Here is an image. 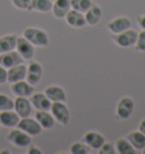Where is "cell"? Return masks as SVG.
Returning a JSON list of instances; mask_svg holds the SVG:
<instances>
[{"mask_svg":"<svg viewBox=\"0 0 145 154\" xmlns=\"http://www.w3.org/2000/svg\"><path fill=\"white\" fill-rule=\"evenodd\" d=\"M34 118L41 125L42 129H51L56 124V120H54L53 116L51 115V112L45 110H36L34 113Z\"/></svg>","mask_w":145,"mask_h":154,"instance_id":"19","label":"cell"},{"mask_svg":"<svg viewBox=\"0 0 145 154\" xmlns=\"http://www.w3.org/2000/svg\"><path fill=\"white\" fill-rule=\"evenodd\" d=\"M14 109V100L10 96L0 93V111L13 110Z\"/></svg>","mask_w":145,"mask_h":154,"instance_id":"27","label":"cell"},{"mask_svg":"<svg viewBox=\"0 0 145 154\" xmlns=\"http://www.w3.org/2000/svg\"><path fill=\"white\" fill-rule=\"evenodd\" d=\"M27 153L29 154H42V151L40 149V147H38V146H35V145H33V144H31L29 146Z\"/></svg>","mask_w":145,"mask_h":154,"instance_id":"33","label":"cell"},{"mask_svg":"<svg viewBox=\"0 0 145 154\" xmlns=\"http://www.w3.org/2000/svg\"><path fill=\"white\" fill-rule=\"evenodd\" d=\"M7 140L14 146L20 147V149L29 147V145L32 144V136L29 135L27 133L23 131L20 128H15V127L8 133Z\"/></svg>","mask_w":145,"mask_h":154,"instance_id":"2","label":"cell"},{"mask_svg":"<svg viewBox=\"0 0 145 154\" xmlns=\"http://www.w3.org/2000/svg\"><path fill=\"white\" fill-rule=\"evenodd\" d=\"M7 83V69L0 65V84Z\"/></svg>","mask_w":145,"mask_h":154,"instance_id":"32","label":"cell"},{"mask_svg":"<svg viewBox=\"0 0 145 154\" xmlns=\"http://www.w3.org/2000/svg\"><path fill=\"white\" fill-rule=\"evenodd\" d=\"M138 130H140L142 134L145 135V118L140 122V125H138Z\"/></svg>","mask_w":145,"mask_h":154,"instance_id":"35","label":"cell"},{"mask_svg":"<svg viewBox=\"0 0 145 154\" xmlns=\"http://www.w3.org/2000/svg\"><path fill=\"white\" fill-rule=\"evenodd\" d=\"M83 140L90 149H99L106 142L104 136L101 133L95 131V130H90V131L85 133L83 136Z\"/></svg>","mask_w":145,"mask_h":154,"instance_id":"13","label":"cell"},{"mask_svg":"<svg viewBox=\"0 0 145 154\" xmlns=\"http://www.w3.org/2000/svg\"><path fill=\"white\" fill-rule=\"evenodd\" d=\"M99 153L100 154H115L116 153L115 145L111 144V143H108V142H104L103 145L99 149Z\"/></svg>","mask_w":145,"mask_h":154,"instance_id":"31","label":"cell"},{"mask_svg":"<svg viewBox=\"0 0 145 154\" xmlns=\"http://www.w3.org/2000/svg\"><path fill=\"white\" fill-rule=\"evenodd\" d=\"M52 1L51 0H31V5L29 11H39V13H49L52 9Z\"/></svg>","mask_w":145,"mask_h":154,"instance_id":"24","label":"cell"},{"mask_svg":"<svg viewBox=\"0 0 145 154\" xmlns=\"http://www.w3.org/2000/svg\"><path fill=\"white\" fill-rule=\"evenodd\" d=\"M23 36L29 40L34 47H42L45 48L50 43L48 33L44 29L35 26H29L23 31Z\"/></svg>","mask_w":145,"mask_h":154,"instance_id":"1","label":"cell"},{"mask_svg":"<svg viewBox=\"0 0 145 154\" xmlns=\"http://www.w3.org/2000/svg\"><path fill=\"white\" fill-rule=\"evenodd\" d=\"M126 138L131 142V144L133 145V147L135 149L142 151L145 147V135L142 134L138 129L128 133Z\"/></svg>","mask_w":145,"mask_h":154,"instance_id":"23","label":"cell"},{"mask_svg":"<svg viewBox=\"0 0 145 154\" xmlns=\"http://www.w3.org/2000/svg\"><path fill=\"white\" fill-rule=\"evenodd\" d=\"M72 4V9H75L81 13H85L91 6H92V0H70Z\"/></svg>","mask_w":145,"mask_h":154,"instance_id":"26","label":"cell"},{"mask_svg":"<svg viewBox=\"0 0 145 154\" xmlns=\"http://www.w3.org/2000/svg\"><path fill=\"white\" fill-rule=\"evenodd\" d=\"M26 69L27 66L22 63L17 66H14L7 69V83H15L18 81H23L26 77Z\"/></svg>","mask_w":145,"mask_h":154,"instance_id":"17","label":"cell"},{"mask_svg":"<svg viewBox=\"0 0 145 154\" xmlns=\"http://www.w3.org/2000/svg\"><path fill=\"white\" fill-rule=\"evenodd\" d=\"M32 103L29 97L16 96L14 100V110L20 118H26L32 115Z\"/></svg>","mask_w":145,"mask_h":154,"instance_id":"10","label":"cell"},{"mask_svg":"<svg viewBox=\"0 0 145 154\" xmlns=\"http://www.w3.org/2000/svg\"><path fill=\"white\" fill-rule=\"evenodd\" d=\"M17 128L22 129L31 136H36V135L41 134V131H42L41 125L35 118H32L31 116L26 117V118H20V120L17 124Z\"/></svg>","mask_w":145,"mask_h":154,"instance_id":"7","label":"cell"},{"mask_svg":"<svg viewBox=\"0 0 145 154\" xmlns=\"http://www.w3.org/2000/svg\"><path fill=\"white\" fill-rule=\"evenodd\" d=\"M136 20H137V25H138V27H140V29H145V14L137 16Z\"/></svg>","mask_w":145,"mask_h":154,"instance_id":"34","label":"cell"},{"mask_svg":"<svg viewBox=\"0 0 145 154\" xmlns=\"http://www.w3.org/2000/svg\"><path fill=\"white\" fill-rule=\"evenodd\" d=\"M142 152H143V153L145 154V147H144V149H142Z\"/></svg>","mask_w":145,"mask_h":154,"instance_id":"37","label":"cell"},{"mask_svg":"<svg viewBox=\"0 0 145 154\" xmlns=\"http://www.w3.org/2000/svg\"><path fill=\"white\" fill-rule=\"evenodd\" d=\"M65 20L67 25L72 26L74 29H82L86 25V20H85V16L84 13L77 11L75 9H70L65 16Z\"/></svg>","mask_w":145,"mask_h":154,"instance_id":"14","label":"cell"},{"mask_svg":"<svg viewBox=\"0 0 145 154\" xmlns=\"http://www.w3.org/2000/svg\"><path fill=\"white\" fill-rule=\"evenodd\" d=\"M115 149L116 152L119 154H134L135 149L133 147L131 142L127 140L126 137H119L115 142Z\"/></svg>","mask_w":145,"mask_h":154,"instance_id":"25","label":"cell"},{"mask_svg":"<svg viewBox=\"0 0 145 154\" xmlns=\"http://www.w3.org/2000/svg\"><path fill=\"white\" fill-rule=\"evenodd\" d=\"M44 94L48 96L51 102H66V91L59 85H49L44 88Z\"/></svg>","mask_w":145,"mask_h":154,"instance_id":"16","label":"cell"},{"mask_svg":"<svg viewBox=\"0 0 145 154\" xmlns=\"http://www.w3.org/2000/svg\"><path fill=\"white\" fill-rule=\"evenodd\" d=\"M51 1H52V2H53V1H54V0H51Z\"/></svg>","mask_w":145,"mask_h":154,"instance_id":"38","label":"cell"},{"mask_svg":"<svg viewBox=\"0 0 145 154\" xmlns=\"http://www.w3.org/2000/svg\"><path fill=\"white\" fill-rule=\"evenodd\" d=\"M24 61V59L20 57V54L16 50H11L8 52L0 53V65L6 69L17 66Z\"/></svg>","mask_w":145,"mask_h":154,"instance_id":"12","label":"cell"},{"mask_svg":"<svg viewBox=\"0 0 145 154\" xmlns=\"http://www.w3.org/2000/svg\"><path fill=\"white\" fill-rule=\"evenodd\" d=\"M4 153H10L9 151H7V149H2V151H0V154H4Z\"/></svg>","mask_w":145,"mask_h":154,"instance_id":"36","label":"cell"},{"mask_svg":"<svg viewBox=\"0 0 145 154\" xmlns=\"http://www.w3.org/2000/svg\"><path fill=\"white\" fill-rule=\"evenodd\" d=\"M88 146L82 142H75L70 145L69 152L72 154H86L88 152Z\"/></svg>","mask_w":145,"mask_h":154,"instance_id":"28","label":"cell"},{"mask_svg":"<svg viewBox=\"0 0 145 154\" xmlns=\"http://www.w3.org/2000/svg\"><path fill=\"white\" fill-rule=\"evenodd\" d=\"M106 27L110 31V33L117 34L124 32L126 29L131 27V20L127 16H118L115 18L110 19L106 24Z\"/></svg>","mask_w":145,"mask_h":154,"instance_id":"8","label":"cell"},{"mask_svg":"<svg viewBox=\"0 0 145 154\" xmlns=\"http://www.w3.org/2000/svg\"><path fill=\"white\" fill-rule=\"evenodd\" d=\"M135 50L138 52H145V29H142L140 33H137Z\"/></svg>","mask_w":145,"mask_h":154,"instance_id":"29","label":"cell"},{"mask_svg":"<svg viewBox=\"0 0 145 154\" xmlns=\"http://www.w3.org/2000/svg\"><path fill=\"white\" fill-rule=\"evenodd\" d=\"M0 127H1V125H0Z\"/></svg>","mask_w":145,"mask_h":154,"instance_id":"39","label":"cell"},{"mask_svg":"<svg viewBox=\"0 0 145 154\" xmlns=\"http://www.w3.org/2000/svg\"><path fill=\"white\" fill-rule=\"evenodd\" d=\"M84 16H85V20H86L87 25L95 26V25L99 24V22L101 20V17H102L101 7L97 5V4H94V2H93L92 6L84 13Z\"/></svg>","mask_w":145,"mask_h":154,"instance_id":"20","label":"cell"},{"mask_svg":"<svg viewBox=\"0 0 145 154\" xmlns=\"http://www.w3.org/2000/svg\"><path fill=\"white\" fill-rule=\"evenodd\" d=\"M20 120V117L15 110H5V111H0V125L7 127V128H14L17 127L18 121Z\"/></svg>","mask_w":145,"mask_h":154,"instance_id":"18","label":"cell"},{"mask_svg":"<svg viewBox=\"0 0 145 154\" xmlns=\"http://www.w3.org/2000/svg\"><path fill=\"white\" fill-rule=\"evenodd\" d=\"M72 9L70 0H54L52 4V14L57 18H65L67 13Z\"/></svg>","mask_w":145,"mask_h":154,"instance_id":"21","label":"cell"},{"mask_svg":"<svg viewBox=\"0 0 145 154\" xmlns=\"http://www.w3.org/2000/svg\"><path fill=\"white\" fill-rule=\"evenodd\" d=\"M15 50L20 53V57L24 60H31L34 57V53H35L34 45L29 42V40H26L23 35L17 36V42H16V49Z\"/></svg>","mask_w":145,"mask_h":154,"instance_id":"9","label":"cell"},{"mask_svg":"<svg viewBox=\"0 0 145 154\" xmlns=\"http://www.w3.org/2000/svg\"><path fill=\"white\" fill-rule=\"evenodd\" d=\"M42 75H43V68L41 66V63L32 60L29 61L27 65V69H26V77L25 81L31 84V85H38L41 79H42Z\"/></svg>","mask_w":145,"mask_h":154,"instance_id":"6","label":"cell"},{"mask_svg":"<svg viewBox=\"0 0 145 154\" xmlns=\"http://www.w3.org/2000/svg\"><path fill=\"white\" fill-rule=\"evenodd\" d=\"M134 108L135 103L131 96H122L116 106V116L121 120H126L133 115Z\"/></svg>","mask_w":145,"mask_h":154,"instance_id":"5","label":"cell"},{"mask_svg":"<svg viewBox=\"0 0 145 154\" xmlns=\"http://www.w3.org/2000/svg\"><path fill=\"white\" fill-rule=\"evenodd\" d=\"M10 91L14 93L16 96H25L29 97L34 92V86L31 85L27 81H18V82L11 83L10 85Z\"/></svg>","mask_w":145,"mask_h":154,"instance_id":"15","label":"cell"},{"mask_svg":"<svg viewBox=\"0 0 145 154\" xmlns=\"http://www.w3.org/2000/svg\"><path fill=\"white\" fill-rule=\"evenodd\" d=\"M50 112L53 116L56 122L66 126L70 120V111L65 102H52Z\"/></svg>","mask_w":145,"mask_h":154,"instance_id":"4","label":"cell"},{"mask_svg":"<svg viewBox=\"0 0 145 154\" xmlns=\"http://www.w3.org/2000/svg\"><path fill=\"white\" fill-rule=\"evenodd\" d=\"M136 38H137V32L131 27L120 33L112 34L111 36L113 43L120 48H131L133 45H135Z\"/></svg>","mask_w":145,"mask_h":154,"instance_id":"3","label":"cell"},{"mask_svg":"<svg viewBox=\"0 0 145 154\" xmlns=\"http://www.w3.org/2000/svg\"><path fill=\"white\" fill-rule=\"evenodd\" d=\"M29 101L32 103V106H33L35 110H45V111H50V108H51V104L52 102L50 101L48 96L41 92H35V93H32V95L29 96Z\"/></svg>","mask_w":145,"mask_h":154,"instance_id":"11","label":"cell"},{"mask_svg":"<svg viewBox=\"0 0 145 154\" xmlns=\"http://www.w3.org/2000/svg\"><path fill=\"white\" fill-rule=\"evenodd\" d=\"M11 4L15 8L20 10H29L31 0H11Z\"/></svg>","mask_w":145,"mask_h":154,"instance_id":"30","label":"cell"},{"mask_svg":"<svg viewBox=\"0 0 145 154\" xmlns=\"http://www.w3.org/2000/svg\"><path fill=\"white\" fill-rule=\"evenodd\" d=\"M16 42H17L16 34H6V35L0 36V53L15 50Z\"/></svg>","mask_w":145,"mask_h":154,"instance_id":"22","label":"cell"}]
</instances>
